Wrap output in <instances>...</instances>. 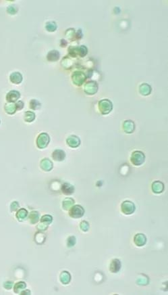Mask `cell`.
<instances>
[{
	"label": "cell",
	"instance_id": "obj_1",
	"mask_svg": "<svg viewBox=\"0 0 168 295\" xmlns=\"http://www.w3.org/2000/svg\"><path fill=\"white\" fill-rule=\"evenodd\" d=\"M145 156L143 153L140 151H135L132 154L130 160L132 163L135 166L141 165L145 162Z\"/></svg>",
	"mask_w": 168,
	"mask_h": 295
},
{
	"label": "cell",
	"instance_id": "obj_2",
	"mask_svg": "<svg viewBox=\"0 0 168 295\" xmlns=\"http://www.w3.org/2000/svg\"><path fill=\"white\" fill-rule=\"evenodd\" d=\"M112 103L109 100L104 99L99 101V108L102 115H107L110 113L112 111Z\"/></svg>",
	"mask_w": 168,
	"mask_h": 295
},
{
	"label": "cell",
	"instance_id": "obj_3",
	"mask_svg": "<svg viewBox=\"0 0 168 295\" xmlns=\"http://www.w3.org/2000/svg\"><path fill=\"white\" fill-rule=\"evenodd\" d=\"M69 53L71 56H76V55L80 56V57H84L87 55L88 53L87 48L85 46H80V47H70L69 48Z\"/></svg>",
	"mask_w": 168,
	"mask_h": 295
},
{
	"label": "cell",
	"instance_id": "obj_4",
	"mask_svg": "<svg viewBox=\"0 0 168 295\" xmlns=\"http://www.w3.org/2000/svg\"><path fill=\"white\" fill-rule=\"evenodd\" d=\"M121 209L122 213L126 215H131L135 212V205L131 201H124L122 203Z\"/></svg>",
	"mask_w": 168,
	"mask_h": 295
},
{
	"label": "cell",
	"instance_id": "obj_5",
	"mask_svg": "<svg viewBox=\"0 0 168 295\" xmlns=\"http://www.w3.org/2000/svg\"><path fill=\"white\" fill-rule=\"evenodd\" d=\"M85 214V210L80 205H75L70 208L69 215L72 218H80Z\"/></svg>",
	"mask_w": 168,
	"mask_h": 295
},
{
	"label": "cell",
	"instance_id": "obj_6",
	"mask_svg": "<svg viewBox=\"0 0 168 295\" xmlns=\"http://www.w3.org/2000/svg\"><path fill=\"white\" fill-rule=\"evenodd\" d=\"M49 137L47 133H43L38 136L37 139V145L39 148H45L49 142Z\"/></svg>",
	"mask_w": 168,
	"mask_h": 295
},
{
	"label": "cell",
	"instance_id": "obj_7",
	"mask_svg": "<svg viewBox=\"0 0 168 295\" xmlns=\"http://www.w3.org/2000/svg\"><path fill=\"white\" fill-rule=\"evenodd\" d=\"M72 81L75 85L80 86L84 83L86 79V75L85 73L80 71H76L72 74Z\"/></svg>",
	"mask_w": 168,
	"mask_h": 295
},
{
	"label": "cell",
	"instance_id": "obj_8",
	"mask_svg": "<svg viewBox=\"0 0 168 295\" xmlns=\"http://www.w3.org/2000/svg\"><path fill=\"white\" fill-rule=\"evenodd\" d=\"M97 90H98V85L94 81H90L85 85V92L87 94L93 95L97 92Z\"/></svg>",
	"mask_w": 168,
	"mask_h": 295
},
{
	"label": "cell",
	"instance_id": "obj_9",
	"mask_svg": "<svg viewBox=\"0 0 168 295\" xmlns=\"http://www.w3.org/2000/svg\"><path fill=\"white\" fill-rule=\"evenodd\" d=\"M134 242L137 246H142L146 244L147 237L143 233H137L134 238Z\"/></svg>",
	"mask_w": 168,
	"mask_h": 295
},
{
	"label": "cell",
	"instance_id": "obj_10",
	"mask_svg": "<svg viewBox=\"0 0 168 295\" xmlns=\"http://www.w3.org/2000/svg\"><path fill=\"white\" fill-rule=\"evenodd\" d=\"M121 269V262L117 258H114L112 261L110 265V270L112 273H117Z\"/></svg>",
	"mask_w": 168,
	"mask_h": 295
},
{
	"label": "cell",
	"instance_id": "obj_11",
	"mask_svg": "<svg viewBox=\"0 0 168 295\" xmlns=\"http://www.w3.org/2000/svg\"><path fill=\"white\" fill-rule=\"evenodd\" d=\"M67 144L72 148L78 147L80 144V140L77 136L70 135L67 139Z\"/></svg>",
	"mask_w": 168,
	"mask_h": 295
},
{
	"label": "cell",
	"instance_id": "obj_12",
	"mask_svg": "<svg viewBox=\"0 0 168 295\" xmlns=\"http://www.w3.org/2000/svg\"><path fill=\"white\" fill-rule=\"evenodd\" d=\"M20 96V93L17 91H11L6 96V99L9 102H16Z\"/></svg>",
	"mask_w": 168,
	"mask_h": 295
},
{
	"label": "cell",
	"instance_id": "obj_13",
	"mask_svg": "<svg viewBox=\"0 0 168 295\" xmlns=\"http://www.w3.org/2000/svg\"><path fill=\"white\" fill-rule=\"evenodd\" d=\"M163 189H164V185L161 181H156L152 184V190H153V192L156 193V194L162 193L163 191Z\"/></svg>",
	"mask_w": 168,
	"mask_h": 295
},
{
	"label": "cell",
	"instance_id": "obj_14",
	"mask_svg": "<svg viewBox=\"0 0 168 295\" xmlns=\"http://www.w3.org/2000/svg\"><path fill=\"white\" fill-rule=\"evenodd\" d=\"M53 158L57 161H62L65 158V154L62 150H56L52 154Z\"/></svg>",
	"mask_w": 168,
	"mask_h": 295
},
{
	"label": "cell",
	"instance_id": "obj_15",
	"mask_svg": "<svg viewBox=\"0 0 168 295\" xmlns=\"http://www.w3.org/2000/svg\"><path fill=\"white\" fill-rule=\"evenodd\" d=\"M123 129L125 132L128 133H132L135 130V123L130 120L125 121L123 125Z\"/></svg>",
	"mask_w": 168,
	"mask_h": 295
},
{
	"label": "cell",
	"instance_id": "obj_16",
	"mask_svg": "<svg viewBox=\"0 0 168 295\" xmlns=\"http://www.w3.org/2000/svg\"><path fill=\"white\" fill-rule=\"evenodd\" d=\"M60 52L57 50H52L51 52H49L48 54H47V58L49 61H51V62H56V61L58 60L59 58H60Z\"/></svg>",
	"mask_w": 168,
	"mask_h": 295
},
{
	"label": "cell",
	"instance_id": "obj_17",
	"mask_svg": "<svg viewBox=\"0 0 168 295\" xmlns=\"http://www.w3.org/2000/svg\"><path fill=\"white\" fill-rule=\"evenodd\" d=\"M10 81L13 83L19 84L22 82V76L19 72H14L10 74Z\"/></svg>",
	"mask_w": 168,
	"mask_h": 295
},
{
	"label": "cell",
	"instance_id": "obj_18",
	"mask_svg": "<svg viewBox=\"0 0 168 295\" xmlns=\"http://www.w3.org/2000/svg\"><path fill=\"white\" fill-rule=\"evenodd\" d=\"M62 191L65 195H70L74 191V188L73 185L70 184L68 183H63L62 187Z\"/></svg>",
	"mask_w": 168,
	"mask_h": 295
},
{
	"label": "cell",
	"instance_id": "obj_19",
	"mask_svg": "<svg viewBox=\"0 0 168 295\" xmlns=\"http://www.w3.org/2000/svg\"><path fill=\"white\" fill-rule=\"evenodd\" d=\"M139 92L143 96H148L151 92V86L147 83H143L140 86Z\"/></svg>",
	"mask_w": 168,
	"mask_h": 295
},
{
	"label": "cell",
	"instance_id": "obj_20",
	"mask_svg": "<svg viewBox=\"0 0 168 295\" xmlns=\"http://www.w3.org/2000/svg\"><path fill=\"white\" fill-rule=\"evenodd\" d=\"M41 167L45 171H48L52 169L53 165H52L51 160L47 159V158H45V159L42 160L41 162Z\"/></svg>",
	"mask_w": 168,
	"mask_h": 295
},
{
	"label": "cell",
	"instance_id": "obj_21",
	"mask_svg": "<svg viewBox=\"0 0 168 295\" xmlns=\"http://www.w3.org/2000/svg\"><path fill=\"white\" fill-rule=\"evenodd\" d=\"M60 280L63 284H68L71 280V276L68 271H63L60 274Z\"/></svg>",
	"mask_w": 168,
	"mask_h": 295
},
{
	"label": "cell",
	"instance_id": "obj_22",
	"mask_svg": "<svg viewBox=\"0 0 168 295\" xmlns=\"http://www.w3.org/2000/svg\"><path fill=\"white\" fill-rule=\"evenodd\" d=\"M5 108H6V112H8V114H10V115L14 114V113L16 112V110H17L16 104H13V103L6 104V106H5Z\"/></svg>",
	"mask_w": 168,
	"mask_h": 295
},
{
	"label": "cell",
	"instance_id": "obj_23",
	"mask_svg": "<svg viewBox=\"0 0 168 295\" xmlns=\"http://www.w3.org/2000/svg\"><path fill=\"white\" fill-rule=\"evenodd\" d=\"M74 203V200L72 198H65L64 200H63V209H65V210L69 209V208H71L72 206L73 205Z\"/></svg>",
	"mask_w": 168,
	"mask_h": 295
},
{
	"label": "cell",
	"instance_id": "obj_24",
	"mask_svg": "<svg viewBox=\"0 0 168 295\" xmlns=\"http://www.w3.org/2000/svg\"><path fill=\"white\" fill-rule=\"evenodd\" d=\"M26 288V284L23 282L17 283L14 286V292L16 293H20Z\"/></svg>",
	"mask_w": 168,
	"mask_h": 295
},
{
	"label": "cell",
	"instance_id": "obj_25",
	"mask_svg": "<svg viewBox=\"0 0 168 295\" xmlns=\"http://www.w3.org/2000/svg\"><path fill=\"white\" fill-rule=\"evenodd\" d=\"M38 218H39V214L37 212L34 211L31 212L30 214V216H29V219H30V221L31 223L35 224L37 223L38 221Z\"/></svg>",
	"mask_w": 168,
	"mask_h": 295
},
{
	"label": "cell",
	"instance_id": "obj_26",
	"mask_svg": "<svg viewBox=\"0 0 168 295\" xmlns=\"http://www.w3.org/2000/svg\"><path fill=\"white\" fill-rule=\"evenodd\" d=\"M24 120L26 122H32L34 121L35 118V113L31 112V111H28V112H25L24 115Z\"/></svg>",
	"mask_w": 168,
	"mask_h": 295
},
{
	"label": "cell",
	"instance_id": "obj_27",
	"mask_svg": "<svg viewBox=\"0 0 168 295\" xmlns=\"http://www.w3.org/2000/svg\"><path fill=\"white\" fill-rule=\"evenodd\" d=\"M45 29L49 32H53L57 29V25L56 22H47L46 25H45Z\"/></svg>",
	"mask_w": 168,
	"mask_h": 295
},
{
	"label": "cell",
	"instance_id": "obj_28",
	"mask_svg": "<svg viewBox=\"0 0 168 295\" xmlns=\"http://www.w3.org/2000/svg\"><path fill=\"white\" fill-rule=\"evenodd\" d=\"M27 214H28V213H27L26 210H25L24 208H22V209H20L19 211L18 212V213L16 214V217L19 220L22 221V220H23L26 218Z\"/></svg>",
	"mask_w": 168,
	"mask_h": 295
},
{
	"label": "cell",
	"instance_id": "obj_29",
	"mask_svg": "<svg viewBox=\"0 0 168 295\" xmlns=\"http://www.w3.org/2000/svg\"><path fill=\"white\" fill-rule=\"evenodd\" d=\"M40 106H41L40 103L38 102L37 100H32L31 101L30 108H31V109L37 110V109H38V108H40Z\"/></svg>",
	"mask_w": 168,
	"mask_h": 295
},
{
	"label": "cell",
	"instance_id": "obj_30",
	"mask_svg": "<svg viewBox=\"0 0 168 295\" xmlns=\"http://www.w3.org/2000/svg\"><path fill=\"white\" fill-rule=\"evenodd\" d=\"M41 221L44 222L45 223H46L47 225H49L51 223L52 221V217L50 216V215H45L41 219Z\"/></svg>",
	"mask_w": 168,
	"mask_h": 295
},
{
	"label": "cell",
	"instance_id": "obj_31",
	"mask_svg": "<svg viewBox=\"0 0 168 295\" xmlns=\"http://www.w3.org/2000/svg\"><path fill=\"white\" fill-rule=\"evenodd\" d=\"M80 228L82 230H83L84 231H87L88 230V228H89V226H88V222L83 221V222H81L80 223Z\"/></svg>",
	"mask_w": 168,
	"mask_h": 295
},
{
	"label": "cell",
	"instance_id": "obj_32",
	"mask_svg": "<svg viewBox=\"0 0 168 295\" xmlns=\"http://www.w3.org/2000/svg\"><path fill=\"white\" fill-rule=\"evenodd\" d=\"M76 243V239H75L74 237H70L68 240V246H73Z\"/></svg>",
	"mask_w": 168,
	"mask_h": 295
},
{
	"label": "cell",
	"instance_id": "obj_33",
	"mask_svg": "<svg viewBox=\"0 0 168 295\" xmlns=\"http://www.w3.org/2000/svg\"><path fill=\"white\" fill-rule=\"evenodd\" d=\"M7 11L10 14H15L17 12V9L15 8V6H9L7 9Z\"/></svg>",
	"mask_w": 168,
	"mask_h": 295
},
{
	"label": "cell",
	"instance_id": "obj_34",
	"mask_svg": "<svg viewBox=\"0 0 168 295\" xmlns=\"http://www.w3.org/2000/svg\"><path fill=\"white\" fill-rule=\"evenodd\" d=\"M47 226H48V225L46 224V223H43L42 222V223H41L39 226H38V228L39 229V230H46L47 228Z\"/></svg>",
	"mask_w": 168,
	"mask_h": 295
},
{
	"label": "cell",
	"instance_id": "obj_35",
	"mask_svg": "<svg viewBox=\"0 0 168 295\" xmlns=\"http://www.w3.org/2000/svg\"><path fill=\"white\" fill-rule=\"evenodd\" d=\"M16 106L17 110H20V109H22V108L24 107V103L22 102V101H19V102H18L16 104Z\"/></svg>",
	"mask_w": 168,
	"mask_h": 295
},
{
	"label": "cell",
	"instance_id": "obj_36",
	"mask_svg": "<svg viewBox=\"0 0 168 295\" xmlns=\"http://www.w3.org/2000/svg\"><path fill=\"white\" fill-rule=\"evenodd\" d=\"M12 285H13L12 282H6L5 284H4V287L6 288L7 289H10L12 287Z\"/></svg>",
	"mask_w": 168,
	"mask_h": 295
},
{
	"label": "cell",
	"instance_id": "obj_37",
	"mask_svg": "<svg viewBox=\"0 0 168 295\" xmlns=\"http://www.w3.org/2000/svg\"><path fill=\"white\" fill-rule=\"evenodd\" d=\"M20 293H21V294H31V292L28 290H26L25 291H23V290H22V291L20 292Z\"/></svg>",
	"mask_w": 168,
	"mask_h": 295
}]
</instances>
